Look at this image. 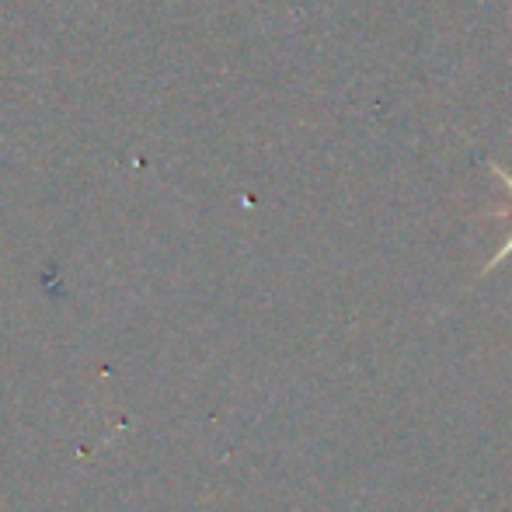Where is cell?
<instances>
[{
  "mask_svg": "<svg viewBox=\"0 0 512 512\" xmlns=\"http://www.w3.org/2000/svg\"><path fill=\"white\" fill-rule=\"evenodd\" d=\"M495 175H499L502 182H506V189H509V196H512V175H509V171H502L499 164H495Z\"/></svg>",
  "mask_w": 512,
  "mask_h": 512,
  "instance_id": "obj_2",
  "label": "cell"
},
{
  "mask_svg": "<svg viewBox=\"0 0 512 512\" xmlns=\"http://www.w3.org/2000/svg\"><path fill=\"white\" fill-rule=\"evenodd\" d=\"M512 255V234H509V241L506 244H502V248L499 251H495V258H492V262H488L485 265V269H481V272H492L495 269V265H502V262H506V258Z\"/></svg>",
  "mask_w": 512,
  "mask_h": 512,
  "instance_id": "obj_1",
  "label": "cell"
}]
</instances>
